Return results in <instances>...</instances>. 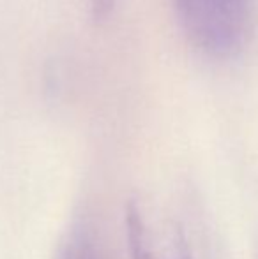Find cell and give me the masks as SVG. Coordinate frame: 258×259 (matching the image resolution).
Returning a JSON list of instances; mask_svg holds the SVG:
<instances>
[{
  "mask_svg": "<svg viewBox=\"0 0 258 259\" xmlns=\"http://www.w3.org/2000/svg\"><path fill=\"white\" fill-rule=\"evenodd\" d=\"M180 25L200 52L230 57L248 41L256 0H173Z\"/></svg>",
  "mask_w": 258,
  "mask_h": 259,
  "instance_id": "6da1fadb",
  "label": "cell"
},
{
  "mask_svg": "<svg viewBox=\"0 0 258 259\" xmlns=\"http://www.w3.org/2000/svg\"><path fill=\"white\" fill-rule=\"evenodd\" d=\"M126 233L131 259H195L180 222L151 198L129 199Z\"/></svg>",
  "mask_w": 258,
  "mask_h": 259,
  "instance_id": "7a4b0ae2",
  "label": "cell"
},
{
  "mask_svg": "<svg viewBox=\"0 0 258 259\" xmlns=\"http://www.w3.org/2000/svg\"><path fill=\"white\" fill-rule=\"evenodd\" d=\"M55 259H103V254L89 226L76 224L64 236Z\"/></svg>",
  "mask_w": 258,
  "mask_h": 259,
  "instance_id": "3957f363",
  "label": "cell"
},
{
  "mask_svg": "<svg viewBox=\"0 0 258 259\" xmlns=\"http://www.w3.org/2000/svg\"><path fill=\"white\" fill-rule=\"evenodd\" d=\"M115 0H90V13H92L94 20L103 21L104 18H108V14L114 9Z\"/></svg>",
  "mask_w": 258,
  "mask_h": 259,
  "instance_id": "277c9868",
  "label": "cell"
}]
</instances>
